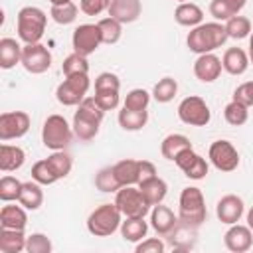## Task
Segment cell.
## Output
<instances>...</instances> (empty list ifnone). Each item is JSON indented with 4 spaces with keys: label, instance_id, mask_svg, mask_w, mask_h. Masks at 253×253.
Wrapping results in <instances>:
<instances>
[{
    "label": "cell",
    "instance_id": "48",
    "mask_svg": "<svg viewBox=\"0 0 253 253\" xmlns=\"http://www.w3.org/2000/svg\"><path fill=\"white\" fill-rule=\"evenodd\" d=\"M164 249H166V245L160 237H146V239L138 241L134 247L136 253H164Z\"/></svg>",
    "mask_w": 253,
    "mask_h": 253
},
{
    "label": "cell",
    "instance_id": "41",
    "mask_svg": "<svg viewBox=\"0 0 253 253\" xmlns=\"http://www.w3.org/2000/svg\"><path fill=\"white\" fill-rule=\"evenodd\" d=\"M22 184L18 178L14 176H2L0 178V200L2 202H18L20 192H22Z\"/></svg>",
    "mask_w": 253,
    "mask_h": 253
},
{
    "label": "cell",
    "instance_id": "9",
    "mask_svg": "<svg viewBox=\"0 0 253 253\" xmlns=\"http://www.w3.org/2000/svg\"><path fill=\"white\" fill-rule=\"evenodd\" d=\"M22 65L28 73L40 75L51 67V53L43 43H24L22 47Z\"/></svg>",
    "mask_w": 253,
    "mask_h": 253
},
{
    "label": "cell",
    "instance_id": "46",
    "mask_svg": "<svg viewBox=\"0 0 253 253\" xmlns=\"http://www.w3.org/2000/svg\"><path fill=\"white\" fill-rule=\"evenodd\" d=\"M121 89V79L111 73V71H103L95 77V91H119Z\"/></svg>",
    "mask_w": 253,
    "mask_h": 253
},
{
    "label": "cell",
    "instance_id": "11",
    "mask_svg": "<svg viewBox=\"0 0 253 253\" xmlns=\"http://www.w3.org/2000/svg\"><path fill=\"white\" fill-rule=\"evenodd\" d=\"M101 43H103V40H101V30L97 24H81L73 30L71 45H73L75 53H81L87 57V55L95 53Z\"/></svg>",
    "mask_w": 253,
    "mask_h": 253
},
{
    "label": "cell",
    "instance_id": "36",
    "mask_svg": "<svg viewBox=\"0 0 253 253\" xmlns=\"http://www.w3.org/2000/svg\"><path fill=\"white\" fill-rule=\"evenodd\" d=\"M97 26H99V30H101V40H103V43H107V45H113V43H117L119 40H121V34H123V24L119 22V20H115V18H103V20H99L97 22Z\"/></svg>",
    "mask_w": 253,
    "mask_h": 253
},
{
    "label": "cell",
    "instance_id": "5",
    "mask_svg": "<svg viewBox=\"0 0 253 253\" xmlns=\"http://www.w3.org/2000/svg\"><path fill=\"white\" fill-rule=\"evenodd\" d=\"M73 136V126L65 121L61 115H49L43 121L42 126V142L49 150H65V146L71 142Z\"/></svg>",
    "mask_w": 253,
    "mask_h": 253
},
{
    "label": "cell",
    "instance_id": "26",
    "mask_svg": "<svg viewBox=\"0 0 253 253\" xmlns=\"http://www.w3.org/2000/svg\"><path fill=\"white\" fill-rule=\"evenodd\" d=\"M18 204H22L26 210H40L42 204H43V190H42V184L36 182V180H30V182H24L22 184V192H20V198H18Z\"/></svg>",
    "mask_w": 253,
    "mask_h": 253
},
{
    "label": "cell",
    "instance_id": "22",
    "mask_svg": "<svg viewBox=\"0 0 253 253\" xmlns=\"http://www.w3.org/2000/svg\"><path fill=\"white\" fill-rule=\"evenodd\" d=\"M138 190L142 192V196L146 198V202L150 206H158L164 202V198L168 194V184L160 176H152L148 180H142L138 184Z\"/></svg>",
    "mask_w": 253,
    "mask_h": 253
},
{
    "label": "cell",
    "instance_id": "54",
    "mask_svg": "<svg viewBox=\"0 0 253 253\" xmlns=\"http://www.w3.org/2000/svg\"><path fill=\"white\" fill-rule=\"evenodd\" d=\"M65 2H71V0H49V4H65Z\"/></svg>",
    "mask_w": 253,
    "mask_h": 253
},
{
    "label": "cell",
    "instance_id": "31",
    "mask_svg": "<svg viewBox=\"0 0 253 253\" xmlns=\"http://www.w3.org/2000/svg\"><path fill=\"white\" fill-rule=\"evenodd\" d=\"M146 233H148V223L144 221V217H125V221L121 223V235L125 241L138 243L146 237Z\"/></svg>",
    "mask_w": 253,
    "mask_h": 253
},
{
    "label": "cell",
    "instance_id": "44",
    "mask_svg": "<svg viewBox=\"0 0 253 253\" xmlns=\"http://www.w3.org/2000/svg\"><path fill=\"white\" fill-rule=\"evenodd\" d=\"M32 180L40 182L42 186H49V184H55V182H57V176H55L53 170L49 168L47 160H38V162L32 166Z\"/></svg>",
    "mask_w": 253,
    "mask_h": 253
},
{
    "label": "cell",
    "instance_id": "55",
    "mask_svg": "<svg viewBox=\"0 0 253 253\" xmlns=\"http://www.w3.org/2000/svg\"><path fill=\"white\" fill-rule=\"evenodd\" d=\"M176 2H188V0H176Z\"/></svg>",
    "mask_w": 253,
    "mask_h": 253
},
{
    "label": "cell",
    "instance_id": "23",
    "mask_svg": "<svg viewBox=\"0 0 253 253\" xmlns=\"http://www.w3.org/2000/svg\"><path fill=\"white\" fill-rule=\"evenodd\" d=\"M174 20L180 24V26H186V28H196L204 22V10L194 4V2H180L174 10Z\"/></svg>",
    "mask_w": 253,
    "mask_h": 253
},
{
    "label": "cell",
    "instance_id": "42",
    "mask_svg": "<svg viewBox=\"0 0 253 253\" xmlns=\"http://www.w3.org/2000/svg\"><path fill=\"white\" fill-rule=\"evenodd\" d=\"M95 186H97V190H101V192H117V190L121 188V184H119V180H117V176H115L113 166H105V168H101V170L97 172V176H95Z\"/></svg>",
    "mask_w": 253,
    "mask_h": 253
},
{
    "label": "cell",
    "instance_id": "24",
    "mask_svg": "<svg viewBox=\"0 0 253 253\" xmlns=\"http://www.w3.org/2000/svg\"><path fill=\"white\" fill-rule=\"evenodd\" d=\"M247 0H211L210 2V14L215 18V22H227L229 18L237 16Z\"/></svg>",
    "mask_w": 253,
    "mask_h": 253
},
{
    "label": "cell",
    "instance_id": "52",
    "mask_svg": "<svg viewBox=\"0 0 253 253\" xmlns=\"http://www.w3.org/2000/svg\"><path fill=\"white\" fill-rule=\"evenodd\" d=\"M247 225L253 229V206L249 208V211H247Z\"/></svg>",
    "mask_w": 253,
    "mask_h": 253
},
{
    "label": "cell",
    "instance_id": "20",
    "mask_svg": "<svg viewBox=\"0 0 253 253\" xmlns=\"http://www.w3.org/2000/svg\"><path fill=\"white\" fill-rule=\"evenodd\" d=\"M113 170H115V176L123 186H138L140 182V160H134V158H125V160H119L117 164H113Z\"/></svg>",
    "mask_w": 253,
    "mask_h": 253
},
{
    "label": "cell",
    "instance_id": "30",
    "mask_svg": "<svg viewBox=\"0 0 253 253\" xmlns=\"http://www.w3.org/2000/svg\"><path fill=\"white\" fill-rule=\"evenodd\" d=\"M28 223L26 208L20 206H4L0 210V225L8 229H24Z\"/></svg>",
    "mask_w": 253,
    "mask_h": 253
},
{
    "label": "cell",
    "instance_id": "1",
    "mask_svg": "<svg viewBox=\"0 0 253 253\" xmlns=\"http://www.w3.org/2000/svg\"><path fill=\"white\" fill-rule=\"evenodd\" d=\"M227 40V32H225V24L221 22H202L200 26L192 28V32L186 38V45L190 51L202 55V53H210L217 47H221Z\"/></svg>",
    "mask_w": 253,
    "mask_h": 253
},
{
    "label": "cell",
    "instance_id": "28",
    "mask_svg": "<svg viewBox=\"0 0 253 253\" xmlns=\"http://www.w3.org/2000/svg\"><path fill=\"white\" fill-rule=\"evenodd\" d=\"M26 239H28V235H24V229H8V227H2L0 229V251L2 253H20V251H26Z\"/></svg>",
    "mask_w": 253,
    "mask_h": 253
},
{
    "label": "cell",
    "instance_id": "13",
    "mask_svg": "<svg viewBox=\"0 0 253 253\" xmlns=\"http://www.w3.org/2000/svg\"><path fill=\"white\" fill-rule=\"evenodd\" d=\"M174 164L184 172V176H188L190 180H202L208 176V162L204 156H200L198 152H194V148H186L182 150L176 158Z\"/></svg>",
    "mask_w": 253,
    "mask_h": 253
},
{
    "label": "cell",
    "instance_id": "51",
    "mask_svg": "<svg viewBox=\"0 0 253 253\" xmlns=\"http://www.w3.org/2000/svg\"><path fill=\"white\" fill-rule=\"evenodd\" d=\"M152 176H156V166L152 162H148V160H140V182L142 180H148Z\"/></svg>",
    "mask_w": 253,
    "mask_h": 253
},
{
    "label": "cell",
    "instance_id": "21",
    "mask_svg": "<svg viewBox=\"0 0 253 253\" xmlns=\"http://www.w3.org/2000/svg\"><path fill=\"white\" fill-rule=\"evenodd\" d=\"M249 53L241 47H229L225 49L223 57H221V65L229 75H243L249 67Z\"/></svg>",
    "mask_w": 253,
    "mask_h": 253
},
{
    "label": "cell",
    "instance_id": "35",
    "mask_svg": "<svg viewBox=\"0 0 253 253\" xmlns=\"http://www.w3.org/2000/svg\"><path fill=\"white\" fill-rule=\"evenodd\" d=\"M77 12H79V8L73 2H65V4H51L49 16L55 24L67 26V24H73L77 20Z\"/></svg>",
    "mask_w": 253,
    "mask_h": 253
},
{
    "label": "cell",
    "instance_id": "18",
    "mask_svg": "<svg viewBox=\"0 0 253 253\" xmlns=\"http://www.w3.org/2000/svg\"><path fill=\"white\" fill-rule=\"evenodd\" d=\"M107 12L111 18L119 20L121 24H130L138 20L142 12V4L140 0H111Z\"/></svg>",
    "mask_w": 253,
    "mask_h": 253
},
{
    "label": "cell",
    "instance_id": "50",
    "mask_svg": "<svg viewBox=\"0 0 253 253\" xmlns=\"http://www.w3.org/2000/svg\"><path fill=\"white\" fill-rule=\"evenodd\" d=\"M233 99L247 105V107H253V81H245L241 83L235 91H233Z\"/></svg>",
    "mask_w": 253,
    "mask_h": 253
},
{
    "label": "cell",
    "instance_id": "39",
    "mask_svg": "<svg viewBox=\"0 0 253 253\" xmlns=\"http://www.w3.org/2000/svg\"><path fill=\"white\" fill-rule=\"evenodd\" d=\"M176 93H178V83L174 77H162L152 89V97L158 103H170L176 97Z\"/></svg>",
    "mask_w": 253,
    "mask_h": 253
},
{
    "label": "cell",
    "instance_id": "53",
    "mask_svg": "<svg viewBox=\"0 0 253 253\" xmlns=\"http://www.w3.org/2000/svg\"><path fill=\"white\" fill-rule=\"evenodd\" d=\"M249 61L253 63V32H251V36H249Z\"/></svg>",
    "mask_w": 253,
    "mask_h": 253
},
{
    "label": "cell",
    "instance_id": "25",
    "mask_svg": "<svg viewBox=\"0 0 253 253\" xmlns=\"http://www.w3.org/2000/svg\"><path fill=\"white\" fill-rule=\"evenodd\" d=\"M22 47L14 38H2L0 40V67L12 69L18 63H22Z\"/></svg>",
    "mask_w": 253,
    "mask_h": 253
},
{
    "label": "cell",
    "instance_id": "19",
    "mask_svg": "<svg viewBox=\"0 0 253 253\" xmlns=\"http://www.w3.org/2000/svg\"><path fill=\"white\" fill-rule=\"evenodd\" d=\"M178 221L180 219L174 215V211L168 206H162V204L152 206V210H150V225H152V229L158 235H164L166 237L178 225Z\"/></svg>",
    "mask_w": 253,
    "mask_h": 253
},
{
    "label": "cell",
    "instance_id": "2",
    "mask_svg": "<svg viewBox=\"0 0 253 253\" xmlns=\"http://www.w3.org/2000/svg\"><path fill=\"white\" fill-rule=\"evenodd\" d=\"M47 14L38 6H24L16 16L18 38L24 43H38L43 38Z\"/></svg>",
    "mask_w": 253,
    "mask_h": 253
},
{
    "label": "cell",
    "instance_id": "49",
    "mask_svg": "<svg viewBox=\"0 0 253 253\" xmlns=\"http://www.w3.org/2000/svg\"><path fill=\"white\" fill-rule=\"evenodd\" d=\"M109 4H111V0H81L79 8L87 16H99L101 12L109 10Z\"/></svg>",
    "mask_w": 253,
    "mask_h": 253
},
{
    "label": "cell",
    "instance_id": "10",
    "mask_svg": "<svg viewBox=\"0 0 253 253\" xmlns=\"http://www.w3.org/2000/svg\"><path fill=\"white\" fill-rule=\"evenodd\" d=\"M208 158L219 172H233L239 166V152L229 140H215L208 150Z\"/></svg>",
    "mask_w": 253,
    "mask_h": 253
},
{
    "label": "cell",
    "instance_id": "34",
    "mask_svg": "<svg viewBox=\"0 0 253 253\" xmlns=\"http://www.w3.org/2000/svg\"><path fill=\"white\" fill-rule=\"evenodd\" d=\"M45 160H47L49 168L53 170V174L57 176V180L69 176V172L73 168V160H71V156L65 150H53Z\"/></svg>",
    "mask_w": 253,
    "mask_h": 253
},
{
    "label": "cell",
    "instance_id": "7",
    "mask_svg": "<svg viewBox=\"0 0 253 253\" xmlns=\"http://www.w3.org/2000/svg\"><path fill=\"white\" fill-rule=\"evenodd\" d=\"M117 208L121 210V213L125 217H144L150 211V204L146 202V198L142 196V192L134 186H123L117 190V198H115Z\"/></svg>",
    "mask_w": 253,
    "mask_h": 253
},
{
    "label": "cell",
    "instance_id": "14",
    "mask_svg": "<svg viewBox=\"0 0 253 253\" xmlns=\"http://www.w3.org/2000/svg\"><path fill=\"white\" fill-rule=\"evenodd\" d=\"M223 243L229 251L233 253H245L251 249L253 245V229L249 225H241V223H233L229 225V229L223 235Z\"/></svg>",
    "mask_w": 253,
    "mask_h": 253
},
{
    "label": "cell",
    "instance_id": "17",
    "mask_svg": "<svg viewBox=\"0 0 253 253\" xmlns=\"http://www.w3.org/2000/svg\"><path fill=\"white\" fill-rule=\"evenodd\" d=\"M73 134L79 138V140H93L97 134H99V126H101V121L89 113H85L83 109L77 107L75 115H73Z\"/></svg>",
    "mask_w": 253,
    "mask_h": 253
},
{
    "label": "cell",
    "instance_id": "33",
    "mask_svg": "<svg viewBox=\"0 0 253 253\" xmlns=\"http://www.w3.org/2000/svg\"><path fill=\"white\" fill-rule=\"evenodd\" d=\"M148 123V111H132L123 107L119 111V125L123 130H140Z\"/></svg>",
    "mask_w": 253,
    "mask_h": 253
},
{
    "label": "cell",
    "instance_id": "15",
    "mask_svg": "<svg viewBox=\"0 0 253 253\" xmlns=\"http://www.w3.org/2000/svg\"><path fill=\"white\" fill-rule=\"evenodd\" d=\"M243 211H245V204H243V200H241L239 196H235V194H227V196L219 198V202H217V206H215V215H217V219H219L221 223H227V225L237 223V221L241 219Z\"/></svg>",
    "mask_w": 253,
    "mask_h": 253
},
{
    "label": "cell",
    "instance_id": "16",
    "mask_svg": "<svg viewBox=\"0 0 253 253\" xmlns=\"http://www.w3.org/2000/svg\"><path fill=\"white\" fill-rule=\"evenodd\" d=\"M221 69H223L221 59L211 51L198 55V59L194 61V75L202 83H213L221 75Z\"/></svg>",
    "mask_w": 253,
    "mask_h": 253
},
{
    "label": "cell",
    "instance_id": "47",
    "mask_svg": "<svg viewBox=\"0 0 253 253\" xmlns=\"http://www.w3.org/2000/svg\"><path fill=\"white\" fill-rule=\"evenodd\" d=\"M95 101L99 103V107L107 113V111H113L119 107V91H95Z\"/></svg>",
    "mask_w": 253,
    "mask_h": 253
},
{
    "label": "cell",
    "instance_id": "6",
    "mask_svg": "<svg viewBox=\"0 0 253 253\" xmlns=\"http://www.w3.org/2000/svg\"><path fill=\"white\" fill-rule=\"evenodd\" d=\"M91 87L89 75H67L55 89V99L63 107H75L79 105Z\"/></svg>",
    "mask_w": 253,
    "mask_h": 253
},
{
    "label": "cell",
    "instance_id": "38",
    "mask_svg": "<svg viewBox=\"0 0 253 253\" xmlns=\"http://www.w3.org/2000/svg\"><path fill=\"white\" fill-rule=\"evenodd\" d=\"M225 32H227V38L231 40H243L251 34V20L237 14L225 22Z\"/></svg>",
    "mask_w": 253,
    "mask_h": 253
},
{
    "label": "cell",
    "instance_id": "29",
    "mask_svg": "<svg viewBox=\"0 0 253 253\" xmlns=\"http://www.w3.org/2000/svg\"><path fill=\"white\" fill-rule=\"evenodd\" d=\"M186 148H192V142H190L188 136H184V134H180V132H172V134L164 136V138H162V144H160L162 156H164L166 160H172V162H174V158H176L182 150H186Z\"/></svg>",
    "mask_w": 253,
    "mask_h": 253
},
{
    "label": "cell",
    "instance_id": "37",
    "mask_svg": "<svg viewBox=\"0 0 253 253\" xmlns=\"http://www.w3.org/2000/svg\"><path fill=\"white\" fill-rule=\"evenodd\" d=\"M223 117L231 126H241L249 119V107L239 103V101H235V99H231V103H227L225 109H223Z\"/></svg>",
    "mask_w": 253,
    "mask_h": 253
},
{
    "label": "cell",
    "instance_id": "12",
    "mask_svg": "<svg viewBox=\"0 0 253 253\" xmlns=\"http://www.w3.org/2000/svg\"><path fill=\"white\" fill-rule=\"evenodd\" d=\"M30 115L24 111H6L0 115V140L8 142L22 138L30 130Z\"/></svg>",
    "mask_w": 253,
    "mask_h": 253
},
{
    "label": "cell",
    "instance_id": "32",
    "mask_svg": "<svg viewBox=\"0 0 253 253\" xmlns=\"http://www.w3.org/2000/svg\"><path fill=\"white\" fill-rule=\"evenodd\" d=\"M198 227H192V225H186L182 221H178V225L166 235L168 241L176 247V249H190L194 243H196V237H194V231Z\"/></svg>",
    "mask_w": 253,
    "mask_h": 253
},
{
    "label": "cell",
    "instance_id": "8",
    "mask_svg": "<svg viewBox=\"0 0 253 253\" xmlns=\"http://www.w3.org/2000/svg\"><path fill=\"white\" fill-rule=\"evenodd\" d=\"M178 119L184 125H190V126H206L210 123V119H211V111H210L208 103L202 97L190 95V97L180 101Z\"/></svg>",
    "mask_w": 253,
    "mask_h": 253
},
{
    "label": "cell",
    "instance_id": "4",
    "mask_svg": "<svg viewBox=\"0 0 253 253\" xmlns=\"http://www.w3.org/2000/svg\"><path fill=\"white\" fill-rule=\"evenodd\" d=\"M123 213L117 208V204H103L95 208L87 217V229L95 237H109L117 229H121Z\"/></svg>",
    "mask_w": 253,
    "mask_h": 253
},
{
    "label": "cell",
    "instance_id": "45",
    "mask_svg": "<svg viewBox=\"0 0 253 253\" xmlns=\"http://www.w3.org/2000/svg\"><path fill=\"white\" fill-rule=\"evenodd\" d=\"M53 249L51 241L43 233H32L26 239V251L28 253H49Z\"/></svg>",
    "mask_w": 253,
    "mask_h": 253
},
{
    "label": "cell",
    "instance_id": "3",
    "mask_svg": "<svg viewBox=\"0 0 253 253\" xmlns=\"http://www.w3.org/2000/svg\"><path fill=\"white\" fill-rule=\"evenodd\" d=\"M208 217L206 210V200L200 188L188 186L180 194V208H178V219L186 225L200 227Z\"/></svg>",
    "mask_w": 253,
    "mask_h": 253
},
{
    "label": "cell",
    "instance_id": "40",
    "mask_svg": "<svg viewBox=\"0 0 253 253\" xmlns=\"http://www.w3.org/2000/svg\"><path fill=\"white\" fill-rule=\"evenodd\" d=\"M61 69H63V75L65 77L67 75H89V61H87L85 55L73 51L71 55H67L63 59Z\"/></svg>",
    "mask_w": 253,
    "mask_h": 253
},
{
    "label": "cell",
    "instance_id": "43",
    "mask_svg": "<svg viewBox=\"0 0 253 253\" xmlns=\"http://www.w3.org/2000/svg\"><path fill=\"white\" fill-rule=\"evenodd\" d=\"M148 103H150V93L146 89H130L125 97V105L126 109H132V111H146L148 109Z\"/></svg>",
    "mask_w": 253,
    "mask_h": 253
},
{
    "label": "cell",
    "instance_id": "27",
    "mask_svg": "<svg viewBox=\"0 0 253 253\" xmlns=\"http://www.w3.org/2000/svg\"><path fill=\"white\" fill-rule=\"evenodd\" d=\"M24 162H26V152L20 146L6 144V142L0 146V170L2 172H14L22 168Z\"/></svg>",
    "mask_w": 253,
    "mask_h": 253
}]
</instances>
